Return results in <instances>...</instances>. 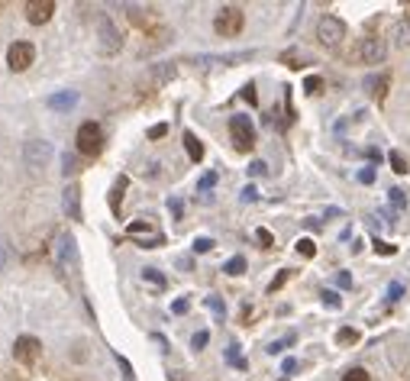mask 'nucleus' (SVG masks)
Returning <instances> with one entry per match:
<instances>
[{
  "instance_id": "nucleus-1",
  "label": "nucleus",
  "mask_w": 410,
  "mask_h": 381,
  "mask_svg": "<svg viewBox=\"0 0 410 381\" xmlns=\"http://www.w3.org/2000/svg\"><path fill=\"white\" fill-rule=\"evenodd\" d=\"M74 142H78V152H81L85 159H97V155L104 152V129L97 127L94 120H87V123H81V127H78V136H74Z\"/></svg>"
},
{
  "instance_id": "nucleus-2",
  "label": "nucleus",
  "mask_w": 410,
  "mask_h": 381,
  "mask_svg": "<svg viewBox=\"0 0 410 381\" xmlns=\"http://www.w3.org/2000/svg\"><path fill=\"white\" fill-rule=\"evenodd\" d=\"M120 49H123V36H120V30L114 26V20H110L107 13H100V17H97V52L116 55Z\"/></svg>"
},
{
  "instance_id": "nucleus-3",
  "label": "nucleus",
  "mask_w": 410,
  "mask_h": 381,
  "mask_svg": "<svg viewBox=\"0 0 410 381\" xmlns=\"http://www.w3.org/2000/svg\"><path fill=\"white\" fill-rule=\"evenodd\" d=\"M316 39H320L323 49H339L343 39H346V23L333 17V13H326L323 20L316 23Z\"/></svg>"
},
{
  "instance_id": "nucleus-4",
  "label": "nucleus",
  "mask_w": 410,
  "mask_h": 381,
  "mask_svg": "<svg viewBox=\"0 0 410 381\" xmlns=\"http://www.w3.org/2000/svg\"><path fill=\"white\" fill-rule=\"evenodd\" d=\"M242 26H246V13H242L239 7H220V13L213 17V30H217V36H226V39L239 36Z\"/></svg>"
},
{
  "instance_id": "nucleus-5",
  "label": "nucleus",
  "mask_w": 410,
  "mask_h": 381,
  "mask_svg": "<svg viewBox=\"0 0 410 381\" xmlns=\"http://www.w3.org/2000/svg\"><path fill=\"white\" fill-rule=\"evenodd\" d=\"M127 236L129 239H136L142 249H158V246H165V236L158 233V226L152 220H133L127 226Z\"/></svg>"
},
{
  "instance_id": "nucleus-6",
  "label": "nucleus",
  "mask_w": 410,
  "mask_h": 381,
  "mask_svg": "<svg viewBox=\"0 0 410 381\" xmlns=\"http://www.w3.org/2000/svg\"><path fill=\"white\" fill-rule=\"evenodd\" d=\"M230 136H233V146L239 149V152H252V146H255V127H252V120L242 117V113L230 117Z\"/></svg>"
},
{
  "instance_id": "nucleus-7",
  "label": "nucleus",
  "mask_w": 410,
  "mask_h": 381,
  "mask_svg": "<svg viewBox=\"0 0 410 381\" xmlns=\"http://www.w3.org/2000/svg\"><path fill=\"white\" fill-rule=\"evenodd\" d=\"M385 55H388V45H385L381 36H365L356 49V58L358 62H365V65H381L385 62Z\"/></svg>"
},
{
  "instance_id": "nucleus-8",
  "label": "nucleus",
  "mask_w": 410,
  "mask_h": 381,
  "mask_svg": "<svg viewBox=\"0 0 410 381\" xmlns=\"http://www.w3.org/2000/svg\"><path fill=\"white\" fill-rule=\"evenodd\" d=\"M13 359L20 362V365H36V362L43 359V342L36 336H17V342H13Z\"/></svg>"
},
{
  "instance_id": "nucleus-9",
  "label": "nucleus",
  "mask_w": 410,
  "mask_h": 381,
  "mask_svg": "<svg viewBox=\"0 0 410 381\" xmlns=\"http://www.w3.org/2000/svg\"><path fill=\"white\" fill-rule=\"evenodd\" d=\"M32 62H36L32 43H13L10 49H7V65H10V72H26Z\"/></svg>"
},
{
  "instance_id": "nucleus-10",
  "label": "nucleus",
  "mask_w": 410,
  "mask_h": 381,
  "mask_svg": "<svg viewBox=\"0 0 410 381\" xmlns=\"http://www.w3.org/2000/svg\"><path fill=\"white\" fill-rule=\"evenodd\" d=\"M23 155H26V165H30V168H45V162L52 159V146H49V142H39V139H32V142H26Z\"/></svg>"
},
{
  "instance_id": "nucleus-11",
  "label": "nucleus",
  "mask_w": 410,
  "mask_h": 381,
  "mask_svg": "<svg viewBox=\"0 0 410 381\" xmlns=\"http://www.w3.org/2000/svg\"><path fill=\"white\" fill-rule=\"evenodd\" d=\"M52 13H55L52 0H30V3H26V20H30L32 26H43V23H49V20H52Z\"/></svg>"
},
{
  "instance_id": "nucleus-12",
  "label": "nucleus",
  "mask_w": 410,
  "mask_h": 381,
  "mask_svg": "<svg viewBox=\"0 0 410 381\" xmlns=\"http://www.w3.org/2000/svg\"><path fill=\"white\" fill-rule=\"evenodd\" d=\"M62 207H65V213H68V220H81L85 213H81V188L78 184H65V190H62Z\"/></svg>"
},
{
  "instance_id": "nucleus-13",
  "label": "nucleus",
  "mask_w": 410,
  "mask_h": 381,
  "mask_svg": "<svg viewBox=\"0 0 410 381\" xmlns=\"http://www.w3.org/2000/svg\"><path fill=\"white\" fill-rule=\"evenodd\" d=\"M388 87H391V74H388V72L365 78V91H371V97H375L378 104H385V97H388Z\"/></svg>"
},
{
  "instance_id": "nucleus-14",
  "label": "nucleus",
  "mask_w": 410,
  "mask_h": 381,
  "mask_svg": "<svg viewBox=\"0 0 410 381\" xmlns=\"http://www.w3.org/2000/svg\"><path fill=\"white\" fill-rule=\"evenodd\" d=\"M391 39H394L398 49H407L410 45V13L407 17H400V20H394V26H391Z\"/></svg>"
},
{
  "instance_id": "nucleus-15",
  "label": "nucleus",
  "mask_w": 410,
  "mask_h": 381,
  "mask_svg": "<svg viewBox=\"0 0 410 381\" xmlns=\"http://www.w3.org/2000/svg\"><path fill=\"white\" fill-rule=\"evenodd\" d=\"M127 188H129L127 175H120V178L114 181V188H110V210H114V217H120V207H123V194H127Z\"/></svg>"
},
{
  "instance_id": "nucleus-16",
  "label": "nucleus",
  "mask_w": 410,
  "mask_h": 381,
  "mask_svg": "<svg viewBox=\"0 0 410 381\" xmlns=\"http://www.w3.org/2000/svg\"><path fill=\"white\" fill-rule=\"evenodd\" d=\"M171 78H175V65H171V62H162V65L152 68V85H155V87H165Z\"/></svg>"
},
{
  "instance_id": "nucleus-17",
  "label": "nucleus",
  "mask_w": 410,
  "mask_h": 381,
  "mask_svg": "<svg viewBox=\"0 0 410 381\" xmlns=\"http://www.w3.org/2000/svg\"><path fill=\"white\" fill-rule=\"evenodd\" d=\"M184 149H188V159L191 162H204V142H200L194 133H184Z\"/></svg>"
},
{
  "instance_id": "nucleus-18",
  "label": "nucleus",
  "mask_w": 410,
  "mask_h": 381,
  "mask_svg": "<svg viewBox=\"0 0 410 381\" xmlns=\"http://www.w3.org/2000/svg\"><path fill=\"white\" fill-rule=\"evenodd\" d=\"M45 104L52 107V110H72L74 104H78V94L74 91H65V94H52Z\"/></svg>"
},
{
  "instance_id": "nucleus-19",
  "label": "nucleus",
  "mask_w": 410,
  "mask_h": 381,
  "mask_svg": "<svg viewBox=\"0 0 410 381\" xmlns=\"http://www.w3.org/2000/svg\"><path fill=\"white\" fill-rule=\"evenodd\" d=\"M142 281H149L155 291H162V287L169 285V281H165V275H162L158 268H142Z\"/></svg>"
},
{
  "instance_id": "nucleus-20",
  "label": "nucleus",
  "mask_w": 410,
  "mask_h": 381,
  "mask_svg": "<svg viewBox=\"0 0 410 381\" xmlns=\"http://www.w3.org/2000/svg\"><path fill=\"white\" fill-rule=\"evenodd\" d=\"M281 65H288V68H294V72H297V68H304V55H301V52H297V49H288V52H281Z\"/></svg>"
},
{
  "instance_id": "nucleus-21",
  "label": "nucleus",
  "mask_w": 410,
  "mask_h": 381,
  "mask_svg": "<svg viewBox=\"0 0 410 381\" xmlns=\"http://www.w3.org/2000/svg\"><path fill=\"white\" fill-rule=\"evenodd\" d=\"M323 87H326V81L323 78H320V74H310V78H307L304 81V91L310 97H316V94H323Z\"/></svg>"
},
{
  "instance_id": "nucleus-22",
  "label": "nucleus",
  "mask_w": 410,
  "mask_h": 381,
  "mask_svg": "<svg viewBox=\"0 0 410 381\" xmlns=\"http://www.w3.org/2000/svg\"><path fill=\"white\" fill-rule=\"evenodd\" d=\"M336 342H339V346H356V342H358V329L343 327V329L336 333Z\"/></svg>"
},
{
  "instance_id": "nucleus-23",
  "label": "nucleus",
  "mask_w": 410,
  "mask_h": 381,
  "mask_svg": "<svg viewBox=\"0 0 410 381\" xmlns=\"http://www.w3.org/2000/svg\"><path fill=\"white\" fill-rule=\"evenodd\" d=\"M223 272H226V275H233V278L242 275V272H246V259H242V255H233L230 262L223 265Z\"/></svg>"
},
{
  "instance_id": "nucleus-24",
  "label": "nucleus",
  "mask_w": 410,
  "mask_h": 381,
  "mask_svg": "<svg viewBox=\"0 0 410 381\" xmlns=\"http://www.w3.org/2000/svg\"><path fill=\"white\" fill-rule=\"evenodd\" d=\"M255 243L262 246V249H274V236H272V230L259 226V230H255Z\"/></svg>"
},
{
  "instance_id": "nucleus-25",
  "label": "nucleus",
  "mask_w": 410,
  "mask_h": 381,
  "mask_svg": "<svg viewBox=\"0 0 410 381\" xmlns=\"http://www.w3.org/2000/svg\"><path fill=\"white\" fill-rule=\"evenodd\" d=\"M388 162H391V168L398 171V175H407V159H404V155H400V152H388Z\"/></svg>"
},
{
  "instance_id": "nucleus-26",
  "label": "nucleus",
  "mask_w": 410,
  "mask_h": 381,
  "mask_svg": "<svg viewBox=\"0 0 410 381\" xmlns=\"http://www.w3.org/2000/svg\"><path fill=\"white\" fill-rule=\"evenodd\" d=\"M294 333H288V336H284V339H274V342H272V346H268V356H278V352H284V349H288V346H291V342H294Z\"/></svg>"
},
{
  "instance_id": "nucleus-27",
  "label": "nucleus",
  "mask_w": 410,
  "mask_h": 381,
  "mask_svg": "<svg viewBox=\"0 0 410 381\" xmlns=\"http://www.w3.org/2000/svg\"><path fill=\"white\" fill-rule=\"evenodd\" d=\"M226 362H230V365H236V369H249V362L239 356V346H230V349H226Z\"/></svg>"
},
{
  "instance_id": "nucleus-28",
  "label": "nucleus",
  "mask_w": 410,
  "mask_h": 381,
  "mask_svg": "<svg viewBox=\"0 0 410 381\" xmlns=\"http://www.w3.org/2000/svg\"><path fill=\"white\" fill-rule=\"evenodd\" d=\"M291 275H294L291 268H284V272H278V275H274V281L268 285V291H272V294H274V291H281V287L288 285V278H291Z\"/></svg>"
},
{
  "instance_id": "nucleus-29",
  "label": "nucleus",
  "mask_w": 410,
  "mask_h": 381,
  "mask_svg": "<svg viewBox=\"0 0 410 381\" xmlns=\"http://www.w3.org/2000/svg\"><path fill=\"white\" fill-rule=\"evenodd\" d=\"M297 252L304 255V259H314V255H316V243H314V239H297Z\"/></svg>"
},
{
  "instance_id": "nucleus-30",
  "label": "nucleus",
  "mask_w": 410,
  "mask_h": 381,
  "mask_svg": "<svg viewBox=\"0 0 410 381\" xmlns=\"http://www.w3.org/2000/svg\"><path fill=\"white\" fill-rule=\"evenodd\" d=\"M320 297H323V304H326V307H330V310L343 307V297H339L336 291H323V294H320Z\"/></svg>"
},
{
  "instance_id": "nucleus-31",
  "label": "nucleus",
  "mask_w": 410,
  "mask_h": 381,
  "mask_svg": "<svg viewBox=\"0 0 410 381\" xmlns=\"http://www.w3.org/2000/svg\"><path fill=\"white\" fill-rule=\"evenodd\" d=\"M62 171H65V178H68V175H74V171H81V168H78V159H74V155H68V152L62 155Z\"/></svg>"
},
{
  "instance_id": "nucleus-32",
  "label": "nucleus",
  "mask_w": 410,
  "mask_h": 381,
  "mask_svg": "<svg viewBox=\"0 0 410 381\" xmlns=\"http://www.w3.org/2000/svg\"><path fill=\"white\" fill-rule=\"evenodd\" d=\"M114 359H116V365H120V369H123V378H127V381H136V375H133V365H129V362L123 359V356H120V352H114Z\"/></svg>"
},
{
  "instance_id": "nucleus-33",
  "label": "nucleus",
  "mask_w": 410,
  "mask_h": 381,
  "mask_svg": "<svg viewBox=\"0 0 410 381\" xmlns=\"http://www.w3.org/2000/svg\"><path fill=\"white\" fill-rule=\"evenodd\" d=\"M204 304H207V307H211L213 310V314H217V317H220L223 320V314H226V304H223V301H220V297H207V301H204Z\"/></svg>"
},
{
  "instance_id": "nucleus-34",
  "label": "nucleus",
  "mask_w": 410,
  "mask_h": 381,
  "mask_svg": "<svg viewBox=\"0 0 410 381\" xmlns=\"http://www.w3.org/2000/svg\"><path fill=\"white\" fill-rule=\"evenodd\" d=\"M343 381H371V375H368L365 369H349L346 375H343Z\"/></svg>"
},
{
  "instance_id": "nucleus-35",
  "label": "nucleus",
  "mask_w": 410,
  "mask_h": 381,
  "mask_svg": "<svg viewBox=\"0 0 410 381\" xmlns=\"http://www.w3.org/2000/svg\"><path fill=\"white\" fill-rule=\"evenodd\" d=\"M242 100H246V104H249V107H255V104H259V94H255V85H252V81H249V85L242 87Z\"/></svg>"
},
{
  "instance_id": "nucleus-36",
  "label": "nucleus",
  "mask_w": 410,
  "mask_h": 381,
  "mask_svg": "<svg viewBox=\"0 0 410 381\" xmlns=\"http://www.w3.org/2000/svg\"><path fill=\"white\" fill-rule=\"evenodd\" d=\"M191 249H194V252H211V249H213V239H207V236H197Z\"/></svg>"
},
{
  "instance_id": "nucleus-37",
  "label": "nucleus",
  "mask_w": 410,
  "mask_h": 381,
  "mask_svg": "<svg viewBox=\"0 0 410 381\" xmlns=\"http://www.w3.org/2000/svg\"><path fill=\"white\" fill-rule=\"evenodd\" d=\"M375 252H378V255H394V252H398V246L385 243V239H375Z\"/></svg>"
},
{
  "instance_id": "nucleus-38",
  "label": "nucleus",
  "mask_w": 410,
  "mask_h": 381,
  "mask_svg": "<svg viewBox=\"0 0 410 381\" xmlns=\"http://www.w3.org/2000/svg\"><path fill=\"white\" fill-rule=\"evenodd\" d=\"M207 339H211V333H207V329H200V333H194L191 346H194V349H204V346H207Z\"/></svg>"
},
{
  "instance_id": "nucleus-39",
  "label": "nucleus",
  "mask_w": 410,
  "mask_h": 381,
  "mask_svg": "<svg viewBox=\"0 0 410 381\" xmlns=\"http://www.w3.org/2000/svg\"><path fill=\"white\" fill-rule=\"evenodd\" d=\"M388 197H391V204H394V207H404V204H407V197H404V190H400V188H391Z\"/></svg>"
},
{
  "instance_id": "nucleus-40",
  "label": "nucleus",
  "mask_w": 410,
  "mask_h": 381,
  "mask_svg": "<svg viewBox=\"0 0 410 381\" xmlns=\"http://www.w3.org/2000/svg\"><path fill=\"white\" fill-rule=\"evenodd\" d=\"M217 184V171H207L204 178H200V184H197V190H207V188H213Z\"/></svg>"
},
{
  "instance_id": "nucleus-41",
  "label": "nucleus",
  "mask_w": 410,
  "mask_h": 381,
  "mask_svg": "<svg viewBox=\"0 0 410 381\" xmlns=\"http://www.w3.org/2000/svg\"><path fill=\"white\" fill-rule=\"evenodd\" d=\"M239 197H242V201H246V204H252V201H259V190H255L252 184H246V188H242V194H239Z\"/></svg>"
},
{
  "instance_id": "nucleus-42",
  "label": "nucleus",
  "mask_w": 410,
  "mask_h": 381,
  "mask_svg": "<svg viewBox=\"0 0 410 381\" xmlns=\"http://www.w3.org/2000/svg\"><path fill=\"white\" fill-rule=\"evenodd\" d=\"M188 307H191V301H188V297H181V301L171 304V314H188Z\"/></svg>"
},
{
  "instance_id": "nucleus-43",
  "label": "nucleus",
  "mask_w": 410,
  "mask_h": 381,
  "mask_svg": "<svg viewBox=\"0 0 410 381\" xmlns=\"http://www.w3.org/2000/svg\"><path fill=\"white\" fill-rule=\"evenodd\" d=\"M400 294H404V285H398V281H394V285L388 287V301L394 304V301H400Z\"/></svg>"
},
{
  "instance_id": "nucleus-44",
  "label": "nucleus",
  "mask_w": 410,
  "mask_h": 381,
  "mask_svg": "<svg viewBox=\"0 0 410 381\" xmlns=\"http://www.w3.org/2000/svg\"><path fill=\"white\" fill-rule=\"evenodd\" d=\"M165 133H169V123H158V127L149 129V139H162Z\"/></svg>"
},
{
  "instance_id": "nucleus-45",
  "label": "nucleus",
  "mask_w": 410,
  "mask_h": 381,
  "mask_svg": "<svg viewBox=\"0 0 410 381\" xmlns=\"http://www.w3.org/2000/svg\"><path fill=\"white\" fill-rule=\"evenodd\" d=\"M265 171H268L265 162H252V165H249V175H252V178H259V175H265Z\"/></svg>"
},
{
  "instance_id": "nucleus-46",
  "label": "nucleus",
  "mask_w": 410,
  "mask_h": 381,
  "mask_svg": "<svg viewBox=\"0 0 410 381\" xmlns=\"http://www.w3.org/2000/svg\"><path fill=\"white\" fill-rule=\"evenodd\" d=\"M358 181H362V184H371V181H375V168H362L358 171Z\"/></svg>"
},
{
  "instance_id": "nucleus-47",
  "label": "nucleus",
  "mask_w": 410,
  "mask_h": 381,
  "mask_svg": "<svg viewBox=\"0 0 410 381\" xmlns=\"http://www.w3.org/2000/svg\"><path fill=\"white\" fill-rule=\"evenodd\" d=\"M336 285H339V287H352V275H349V272H339V275H336Z\"/></svg>"
},
{
  "instance_id": "nucleus-48",
  "label": "nucleus",
  "mask_w": 410,
  "mask_h": 381,
  "mask_svg": "<svg viewBox=\"0 0 410 381\" xmlns=\"http://www.w3.org/2000/svg\"><path fill=\"white\" fill-rule=\"evenodd\" d=\"M281 371H284V375H291V371H297V359H284Z\"/></svg>"
},
{
  "instance_id": "nucleus-49",
  "label": "nucleus",
  "mask_w": 410,
  "mask_h": 381,
  "mask_svg": "<svg viewBox=\"0 0 410 381\" xmlns=\"http://www.w3.org/2000/svg\"><path fill=\"white\" fill-rule=\"evenodd\" d=\"M169 207H171V213H175V217H181V201H169Z\"/></svg>"
}]
</instances>
